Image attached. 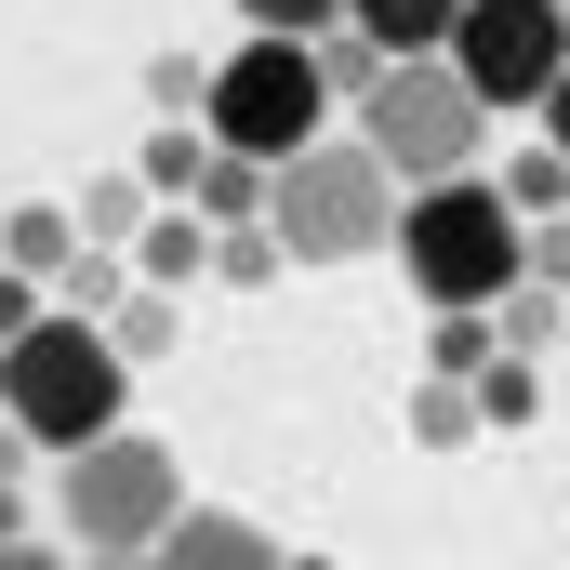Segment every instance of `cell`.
I'll return each instance as SVG.
<instances>
[{
    "label": "cell",
    "mask_w": 570,
    "mask_h": 570,
    "mask_svg": "<svg viewBox=\"0 0 570 570\" xmlns=\"http://www.w3.org/2000/svg\"><path fill=\"white\" fill-rule=\"evenodd\" d=\"M0 570H80L67 544H0Z\"/></svg>",
    "instance_id": "obj_26"
},
{
    "label": "cell",
    "mask_w": 570,
    "mask_h": 570,
    "mask_svg": "<svg viewBox=\"0 0 570 570\" xmlns=\"http://www.w3.org/2000/svg\"><path fill=\"white\" fill-rule=\"evenodd\" d=\"M358 146L399 173V199L438 186V173H478V146H491V107L438 67V53H399V67H372V94H358Z\"/></svg>",
    "instance_id": "obj_5"
},
{
    "label": "cell",
    "mask_w": 570,
    "mask_h": 570,
    "mask_svg": "<svg viewBox=\"0 0 570 570\" xmlns=\"http://www.w3.org/2000/svg\"><path fill=\"white\" fill-rule=\"evenodd\" d=\"M491 199H504V213H518V226H544V213H570V159L544 134L518 146V159H504V173H491Z\"/></svg>",
    "instance_id": "obj_15"
},
{
    "label": "cell",
    "mask_w": 570,
    "mask_h": 570,
    "mask_svg": "<svg viewBox=\"0 0 570 570\" xmlns=\"http://www.w3.org/2000/svg\"><path fill=\"white\" fill-rule=\"evenodd\" d=\"M40 305H53V292H40V279H13V266H0V345H27V332H40Z\"/></svg>",
    "instance_id": "obj_25"
},
{
    "label": "cell",
    "mask_w": 570,
    "mask_h": 570,
    "mask_svg": "<svg viewBox=\"0 0 570 570\" xmlns=\"http://www.w3.org/2000/svg\"><path fill=\"white\" fill-rule=\"evenodd\" d=\"M292 544L266 531V518H239V504H186L159 544H146V570H279Z\"/></svg>",
    "instance_id": "obj_8"
},
{
    "label": "cell",
    "mask_w": 570,
    "mask_h": 570,
    "mask_svg": "<svg viewBox=\"0 0 570 570\" xmlns=\"http://www.w3.org/2000/svg\"><path fill=\"white\" fill-rule=\"evenodd\" d=\"M213 279H226V292H266V279H279V239H266V226H213Z\"/></svg>",
    "instance_id": "obj_21"
},
{
    "label": "cell",
    "mask_w": 570,
    "mask_h": 570,
    "mask_svg": "<svg viewBox=\"0 0 570 570\" xmlns=\"http://www.w3.org/2000/svg\"><path fill=\"white\" fill-rule=\"evenodd\" d=\"M266 239H279V266H372L399 239V173L358 134H318L305 159L266 173Z\"/></svg>",
    "instance_id": "obj_2"
},
{
    "label": "cell",
    "mask_w": 570,
    "mask_h": 570,
    "mask_svg": "<svg viewBox=\"0 0 570 570\" xmlns=\"http://www.w3.org/2000/svg\"><path fill=\"white\" fill-rule=\"evenodd\" d=\"M199 134L226 146V159H253V173L305 159V146L332 134V80H318V53H305V40H239V53H213Z\"/></svg>",
    "instance_id": "obj_4"
},
{
    "label": "cell",
    "mask_w": 570,
    "mask_h": 570,
    "mask_svg": "<svg viewBox=\"0 0 570 570\" xmlns=\"http://www.w3.org/2000/svg\"><path fill=\"white\" fill-rule=\"evenodd\" d=\"M173 518H186V464H173L159 438H134V425L53 464V531H67V544H120V558H146Z\"/></svg>",
    "instance_id": "obj_6"
},
{
    "label": "cell",
    "mask_w": 570,
    "mask_h": 570,
    "mask_svg": "<svg viewBox=\"0 0 570 570\" xmlns=\"http://www.w3.org/2000/svg\"><path fill=\"white\" fill-rule=\"evenodd\" d=\"M199 94H213V67H199V53H159V67H146V107H159V120H186Z\"/></svg>",
    "instance_id": "obj_24"
},
{
    "label": "cell",
    "mask_w": 570,
    "mask_h": 570,
    "mask_svg": "<svg viewBox=\"0 0 570 570\" xmlns=\"http://www.w3.org/2000/svg\"><path fill=\"white\" fill-rule=\"evenodd\" d=\"M425 305H504L518 292V213L491 199V173H438L399 199V239H385Z\"/></svg>",
    "instance_id": "obj_3"
},
{
    "label": "cell",
    "mask_w": 570,
    "mask_h": 570,
    "mask_svg": "<svg viewBox=\"0 0 570 570\" xmlns=\"http://www.w3.org/2000/svg\"><path fill=\"white\" fill-rule=\"evenodd\" d=\"M438 67H451L491 120H531V107L570 80V13H558V0H464Z\"/></svg>",
    "instance_id": "obj_7"
},
{
    "label": "cell",
    "mask_w": 570,
    "mask_h": 570,
    "mask_svg": "<svg viewBox=\"0 0 570 570\" xmlns=\"http://www.w3.org/2000/svg\"><path fill=\"white\" fill-rule=\"evenodd\" d=\"M478 358H491V305H438L425 372H438V385H478Z\"/></svg>",
    "instance_id": "obj_18"
},
{
    "label": "cell",
    "mask_w": 570,
    "mask_h": 570,
    "mask_svg": "<svg viewBox=\"0 0 570 570\" xmlns=\"http://www.w3.org/2000/svg\"><path fill=\"white\" fill-rule=\"evenodd\" d=\"M80 570H146V558H120V544H94V558H80Z\"/></svg>",
    "instance_id": "obj_29"
},
{
    "label": "cell",
    "mask_w": 570,
    "mask_h": 570,
    "mask_svg": "<svg viewBox=\"0 0 570 570\" xmlns=\"http://www.w3.org/2000/svg\"><path fill=\"white\" fill-rule=\"evenodd\" d=\"M199 159H213V134H199V120H159V134H146V199H199Z\"/></svg>",
    "instance_id": "obj_17"
},
{
    "label": "cell",
    "mask_w": 570,
    "mask_h": 570,
    "mask_svg": "<svg viewBox=\"0 0 570 570\" xmlns=\"http://www.w3.org/2000/svg\"><path fill=\"white\" fill-rule=\"evenodd\" d=\"M94 332L120 345V372H146V358H173V332H186V292H120Z\"/></svg>",
    "instance_id": "obj_13"
},
{
    "label": "cell",
    "mask_w": 570,
    "mask_h": 570,
    "mask_svg": "<svg viewBox=\"0 0 570 570\" xmlns=\"http://www.w3.org/2000/svg\"><path fill=\"white\" fill-rule=\"evenodd\" d=\"M67 253H80V226H67L53 199H27V213H0V266H13V279H40V292H53V266H67Z\"/></svg>",
    "instance_id": "obj_14"
},
{
    "label": "cell",
    "mask_w": 570,
    "mask_h": 570,
    "mask_svg": "<svg viewBox=\"0 0 570 570\" xmlns=\"http://www.w3.org/2000/svg\"><path fill=\"white\" fill-rule=\"evenodd\" d=\"M146 213H159V199H146V173H134V159H120V173H94V186L67 199V226H80L94 253H134V226H146Z\"/></svg>",
    "instance_id": "obj_11"
},
{
    "label": "cell",
    "mask_w": 570,
    "mask_h": 570,
    "mask_svg": "<svg viewBox=\"0 0 570 570\" xmlns=\"http://www.w3.org/2000/svg\"><path fill=\"white\" fill-rule=\"evenodd\" d=\"M464 399H478V438H518L531 412H544V358H504V345H491Z\"/></svg>",
    "instance_id": "obj_12"
},
{
    "label": "cell",
    "mask_w": 570,
    "mask_h": 570,
    "mask_svg": "<svg viewBox=\"0 0 570 570\" xmlns=\"http://www.w3.org/2000/svg\"><path fill=\"white\" fill-rule=\"evenodd\" d=\"M345 27V0H239V40H318Z\"/></svg>",
    "instance_id": "obj_22"
},
{
    "label": "cell",
    "mask_w": 570,
    "mask_h": 570,
    "mask_svg": "<svg viewBox=\"0 0 570 570\" xmlns=\"http://www.w3.org/2000/svg\"><path fill=\"white\" fill-rule=\"evenodd\" d=\"M451 13H464V0H345V27H358L385 67H399V53H451Z\"/></svg>",
    "instance_id": "obj_10"
},
{
    "label": "cell",
    "mask_w": 570,
    "mask_h": 570,
    "mask_svg": "<svg viewBox=\"0 0 570 570\" xmlns=\"http://www.w3.org/2000/svg\"><path fill=\"white\" fill-rule=\"evenodd\" d=\"M518 279L570 292V213H544V226H518Z\"/></svg>",
    "instance_id": "obj_23"
},
{
    "label": "cell",
    "mask_w": 570,
    "mask_h": 570,
    "mask_svg": "<svg viewBox=\"0 0 570 570\" xmlns=\"http://www.w3.org/2000/svg\"><path fill=\"white\" fill-rule=\"evenodd\" d=\"M558 345H570V305H558Z\"/></svg>",
    "instance_id": "obj_31"
},
{
    "label": "cell",
    "mask_w": 570,
    "mask_h": 570,
    "mask_svg": "<svg viewBox=\"0 0 570 570\" xmlns=\"http://www.w3.org/2000/svg\"><path fill=\"white\" fill-rule=\"evenodd\" d=\"M120 292H134V266H120V253H94V239H80V253L53 266V305H67V318H107Z\"/></svg>",
    "instance_id": "obj_19"
},
{
    "label": "cell",
    "mask_w": 570,
    "mask_h": 570,
    "mask_svg": "<svg viewBox=\"0 0 570 570\" xmlns=\"http://www.w3.org/2000/svg\"><path fill=\"white\" fill-rule=\"evenodd\" d=\"M558 13H570V0H558Z\"/></svg>",
    "instance_id": "obj_32"
},
{
    "label": "cell",
    "mask_w": 570,
    "mask_h": 570,
    "mask_svg": "<svg viewBox=\"0 0 570 570\" xmlns=\"http://www.w3.org/2000/svg\"><path fill=\"white\" fill-rule=\"evenodd\" d=\"M279 570H332V558H279Z\"/></svg>",
    "instance_id": "obj_30"
},
{
    "label": "cell",
    "mask_w": 570,
    "mask_h": 570,
    "mask_svg": "<svg viewBox=\"0 0 570 570\" xmlns=\"http://www.w3.org/2000/svg\"><path fill=\"white\" fill-rule=\"evenodd\" d=\"M412 438H425V451H464V438H478V399H464V385H412Z\"/></svg>",
    "instance_id": "obj_20"
},
{
    "label": "cell",
    "mask_w": 570,
    "mask_h": 570,
    "mask_svg": "<svg viewBox=\"0 0 570 570\" xmlns=\"http://www.w3.org/2000/svg\"><path fill=\"white\" fill-rule=\"evenodd\" d=\"M531 120H544V146H558V159H570V80H558V94H544V107H531Z\"/></svg>",
    "instance_id": "obj_27"
},
{
    "label": "cell",
    "mask_w": 570,
    "mask_h": 570,
    "mask_svg": "<svg viewBox=\"0 0 570 570\" xmlns=\"http://www.w3.org/2000/svg\"><path fill=\"white\" fill-rule=\"evenodd\" d=\"M120 266H134V292H199V279H213V226H199L186 199H159V213L134 226Z\"/></svg>",
    "instance_id": "obj_9"
},
{
    "label": "cell",
    "mask_w": 570,
    "mask_h": 570,
    "mask_svg": "<svg viewBox=\"0 0 570 570\" xmlns=\"http://www.w3.org/2000/svg\"><path fill=\"white\" fill-rule=\"evenodd\" d=\"M134 412V372H120V345L94 332V318H67V305H40V332L27 345H0V425L27 438V451H94V438H120Z\"/></svg>",
    "instance_id": "obj_1"
},
{
    "label": "cell",
    "mask_w": 570,
    "mask_h": 570,
    "mask_svg": "<svg viewBox=\"0 0 570 570\" xmlns=\"http://www.w3.org/2000/svg\"><path fill=\"white\" fill-rule=\"evenodd\" d=\"M186 213H199V226H266V173L213 146V159H199V199H186Z\"/></svg>",
    "instance_id": "obj_16"
},
{
    "label": "cell",
    "mask_w": 570,
    "mask_h": 570,
    "mask_svg": "<svg viewBox=\"0 0 570 570\" xmlns=\"http://www.w3.org/2000/svg\"><path fill=\"white\" fill-rule=\"evenodd\" d=\"M0 544H27V478H0Z\"/></svg>",
    "instance_id": "obj_28"
}]
</instances>
